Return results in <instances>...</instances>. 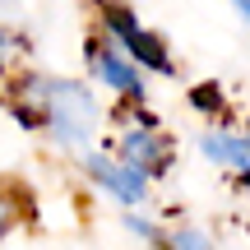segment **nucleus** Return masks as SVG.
<instances>
[{
	"label": "nucleus",
	"mask_w": 250,
	"mask_h": 250,
	"mask_svg": "<svg viewBox=\"0 0 250 250\" xmlns=\"http://www.w3.org/2000/svg\"><path fill=\"white\" fill-rule=\"evenodd\" d=\"M19 93H23V107L33 111V121H37V134H46V139H51L56 148H65V153L88 148L102 134V125H107V111H102L98 93L83 79L28 70L23 79H19Z\"/></svg>",
	"instance_id": "1"
},
{
	"label": "nucleus",
	"mask_w": 250,
	"mask_h": 250,
	"mask_svg": "<svg viewBox=\"0 0 250 250\" xmlns=\"http://www.w3.org/2000/svg\"><path fill=\"white\" fill-rule=\"evenodd\" d=\"M111 121L121 125L116 139H111V158L125 162L130 171H139L144 181H158L167 176L171 167H176V144H171V134L158 125V116L144 107H116L111 111Z\"/></svg>",
	"instance_id": "2"
},
{
	"label": "nucleus",
	"mask_w": 250,
	"mask_h": 250,
	"mask_svg": "<svg viewBox=\"0 0 250 250\" xmlns=\"http://www.w3.org/2000/svg\"><path fill=\"white\" fill-rule=\"evenodd\" d=\"M98 33L107 37L116 51H125L139 70H153V74H176V61H171L167 42H162V33H153V28L139 23V14H134L125 0H98Z\"/></svg>",
	"instance_id": "3"
},
{
	"label": "nucleus",
	"mask_w": 250,
	"mask_h": 250,
	"mask_svg": "<svg viewBox=\"0 0 250 250\" xmlns=\"http://www.w3.org/2000/svg\"><path fill=\"white\" fill-rule=\"evenodd\" d=\"M83 61H88L93 79H98L107 93L125 98L130 107H144V102H148V83H144V70H139V65H134L125 51H116V46H111L102 33H93L88 42H83Z\"/></svg>",
	"instance_id": "4"
},
{
	"label": "nucleus",
	"mask_w": 250,
	"mask_h": 250,
	"mask_svg": "<svg viewBox=\"0 0 250 250\" xmlns=\"http://www.w3.org/2000/svg\"><path fill=\"white\" fill-rule=\"evenodd\" d=\"M83 176H88L107 199H116L125 213H139V208L153 199V181H144L139 171H130L125 162H116L107 148L83 153Z\"/></svg>",
	"instance_id": "5"
},
{
	"label": "nucleus",
	"mask_w": 250,
	"mask_h": 250,
	"mask_svg": "<svg viewBox=\"0 0 250 250\" xmlns=\"http://www.w3.org/2000/svg\"><path fill=\"white\" fill-rule=\"evenodd\" d=\"M199 153H204L213 167L232 171V176L250 190V134H236V130H204V134H199Z\"/></svg>",
	"instance_id": "6"
},
{
	"label": "nucleus",
	"mask_w": 250,
	"mask_h": 250,
	"mask_svg": "<svg viewBox=\"0 0 250 250\" xmlns=\"http://www.w3.org/2000/svg\"><path fill=\"white\" fill-rule=\"evenodd\" d=\"M158 250H218V241L199 223H176V227H167V236H162Z\"/></svg>",
	"instance_id": "7"
},
{
	"label": "nucleus",
	"mask_w": 250,
	"mask_h": 250,
	"mask_svg": "<svg viewBox=\"0 0 250 250\" xmlns=\"http://www.w3.org/2000/svg\"><path fill=\"white\" fill-rule=\"evenodd\" d=\"M23 51H28V42L14 33V28L0 23V79H5V74H14V61H19Z\"/></svg>",
	"instance_id": "8"
},
{
	"label": "nucleus",
	"mask_w": 250,
	"mask_h": 250,
	"mask_svg": "<svg viewBox=\"0 0 250 250\" xmlns=\"http://www.w3.org/2000/svg\"><path fill=\"white\" fill-rule=\"evenodd\" d=\"M121 223H125V232H134V236H144V241H148L153 250H158V246H162V236H167V227H158V223H153L148 213H125Z\"/></svg>",
	"instance_id": "9"
},
{
	"label": "nucleus",
	"mask_w": 250,
	"mask_h": 250,
	"mask_svg": "<svg viewBox=\"0 0 250 250\" xmlns=\"http://www.w3.org/2000/svg\"><path fill=\"white\" fill-rule=\"evenodd\" d=\"M190 102H195L199 111H218L223 107V88H218V83H199V88H190Z\"/></svg>",
	"instance_id": "10"
},
{
	"label": "nucleus",
	"mask_w": 250,
	"mask_h": 250,
	"mask_svg": "<svg viewBox=\"0 0 250 250\" xmlns=\"http://www.w3.org/2000/svg\"><path fill=\"white\" fill-rule=\"evenodd\" d=\"M9 223H14V204H9V195H5V186H0V236L9 232Z\"/></svg>",
	"instance_id": "11"
},
{
	"label": "nucleus",
	"mask_w": 250,
	"mask_h": 250,
	"mask_svg": "<svg viewBox=\"0 0 250 250\" xmlns=\"http://www.w3.org/2000/svg\"><path fill=\"white\" fill-rule=\"evenodd\" d=\"M227 5H232V9H236V14H241V19H246V23H250V0H227Z\"/></svg>",
	"instance_id": "12"
}]
</instances>
